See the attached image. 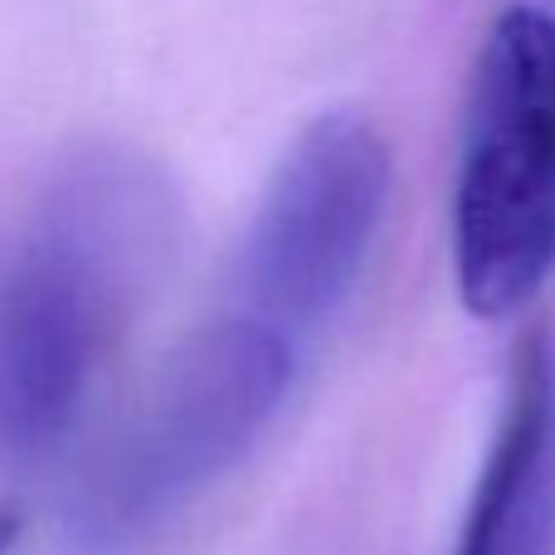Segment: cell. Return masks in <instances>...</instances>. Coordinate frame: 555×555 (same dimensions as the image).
I'll return each mask as SVG.
<instances>
[{"mask_svg":"<svg viewBox=\"0 0 555 555\" xmlns=\"http://www.w3.org/2000/svg\"><path fill=\"white\" fill-rule=\"evenodd\" d=\"M181 201L132 146H78L0 269V449L49 453L171 273Z\"/></svg>","mask_w":555,"mask_h":555,"instance_id":"obj_1","label":"cell"},{"mask_svg":"<svg viewBox=\"0 0 555 555\" xmlns=\"http://www.w3.org/2000/svg\"><path fill=\"white\" fill-rule=\"evenodd\" d=\"M307 361V341L220 302L162 361L88 468L74 507L78 546L88 555L132 551L201 502L273 434Z\"/></svg>","mask_w":555,"mask_h":555,"instance_id":"obj_2","label":"cell"},{"mask_svg":"<svg viewBox=\"0 0 555 555\" xmlns=\"http://www.w3.org/2000/svg\"><path fill=\"white\" fill-rule=\"evenodd\" d=\"M390 142L361 113H322L287 142L230 263L224 302L317 341L361 287L390 210Z\"/></svg>","mask_w":555,"mask_h":555,"instance_id":"obj_4","label":"cell"},{"mask_svg":"<svg viewBox=\"0 0 555 555\" xmlns=\"http://www.w3.org/2000/svg\"><path fill=\"white\" fill-rule=\"evenodd\" d=\"M555 273V15L488 25L453 171V283L478 322L517 317Z\"/></svg>","mask_w":555,"mask_h":555,"instance_id":"obj_3","label":"cell"},{"mask_svg":"<svg viewBox=\"0 0 555 555\" xmlns=\"http://www.w3.org/2000/svg\"><path fill=\"white\" fill-rule=\"evenodd\" d=\"M453 555H555V341L546 332H531L512 356Z\"/></svg>","mask_w":555,"mask_h":555,"instance_id":"obj_5","label":"cell"},{"mask_svg":"<svg viewBox=\"0 0 555 555\" xmlns=\"http://www.w3.org/2000/svg\"><path fill=\"white\" fill-rule=\"evenodd\" d=\"M20 531H25V507L15 498H0V555H15Z\"/></svg>","mask_w":555,"mask_h":555,"instance_id":"obj_6","label":"cell"}]
</instances>
